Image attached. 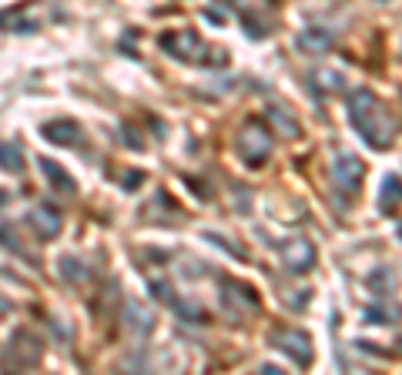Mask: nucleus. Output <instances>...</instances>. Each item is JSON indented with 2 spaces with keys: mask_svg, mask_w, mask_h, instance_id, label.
Returning <instances> with one entry per match:
<instances>
[{
  "mask_svg": "<svg viewBox=\"0 0 402 375\" xmlns=\"http://www.w3.org/2000/svg\"><path fill=\"white\" fill-rule=\"evenodd\" d=\"M61 275L71 278V282H81V278H84V271H81V265L74 258H61Z\"/></svg>",
  "mask_w": 402,
  "mask_h": 375,
  "instance_id": "16",
  "label": "nucleus"
},
{
  "mask_svg": "<svg viewBox=\"0 0 402 375\" xmlns=\"http://www.w3.org/2000/svg\"><path fill=\"white\" fill-rule=\"evenodd\" d=\"M328 44H332V30L325 27H315L312 24L302 37H298V47H305V50H312V54H319V50H328Z\"/></svg>",
  "mask_w": 402,
  "mask_h": 375,
  "instance_id": "9",
  "label": "nucleus"
},
{
  "mask_svg": "<svg viewBox=\"0 0 402 375\" xmlns=\"http://www.w3.org/2000/svg\"><path fill=\"white\" fill-rule=\"evenodd\" d=\"M41 171H44L47 178H50V188H57V191H74V178L64 171L61 165H54V161H47V158H41Z\"/></svg>",
  "mask_w": 402,
  "mask_h": 375,
  "instance_id": "10",
  "label": "nucleus"
},
{
  "mask_svg": "<svg viewBox=\"0 0 402 375\" xmlns=\"http://www.w3.org/2000/svg\"><path fill=\"white\" fill-rule=\"evenodd\" d=\"M127 325L134 332H151V312H144L138 301H127Z\"/></svg>",
  "mask_w": 402,
  "mask_h": 375,
  "instance_id": "11",
  "label": "nucleus"
},
{
  "mask_svg": "<svg viewBox=\"0 0 402 375\" xmlns=\"http://www.w3.org/2000/svg\"><path fill=\"white\" fill-rule=\"evenodd\" d=\"M141 178H144V175H141V171H131V175H127V178H124V181H127V184H124V188H127V191H134V188H138V181Z\"/></svg>",
  "mask_w": 402,
  "mask_h": 375,
  "instance_id": "18",
  "label": "nucleus"
},
{
  "mask_svg": "<svg viewBox=\"0 0 402 375\" xmlns=\"http://www.w3.org/2000/svg\"><path fill=\"white\" fill-rule=\"evenodd\" d=\"M161 44L168 47V54H171V57H178V60H201V57H205V47H201V41L191 34V30L178 34V37L165 34V37H161Z\"/></svg>",
  "mask_w": 402,
  "mask_h": 375,
  "instance_id": "6",
  "label": "nucleus"
},
{
  "mask_svg": "<svg viewBox=\"0 0 402 375\" xmlns=\"http://www.w3.org/2000/svg\"><path fill=\"white\" fill-rule=\"evenodd\" d=\"M319 84L328 90H335V88H342V74L339 71H319Z\"/></svg>",
  "mask_w": 402,
  "mask_h": 375,
  "instance_id": "17",
  "label": "nucleus"
},
{
  "mask_svg": "<svg viewBox=\"0 0 402 375\" xmlns=\"http://www.w3.org/2000/svg\"><path fill=\"white\" fill-rule=\"evenodd\" d=\"M235 148H238V154L245 158V165H262L265 158L272 154V137H268V131H265V128H258V124H248V128H242V131H238Z\"/></svg>",
  "mask_w": 402,
  "mask_h": 375,
  "instance_id": "2",
  "label": "nucleus"
},
{
  "mask_svg": "<svg viewBox=\"0 0 402 375\" xmlns=\"http://www.w3.org/2000/svg\"><path fill=\"white\" fill-rule=\"evenodd\" d=\"M272 342H275V348L285 352L295 365H309V362H312V342H309V335H305V332H298V329L275 332V335H272Z\"/></svg>",
  "mask_w": 402,
  "mask_h": 375,
  "instance_id": "3",
  "label": "nucleus"
},
{
  "mask_svg": "<svg viewBox=\"0 0 402 375\" xmlns=\"http://www.w3.org/2000/svg\"><path fill=\"white\" fill-rule=\"evenodd\" d=\"M0 168H4V171H14V175L24 168L20 151H17V144H11V141H0Z\"/></svg>",
  "mask_w": 402,
  "mask_h": 375,
  "instance_id": "12",
  "label": "nucleus"
},
{
  "mask_svg": "<svg viewBox=\"0 0 402 375\" xmlns=\"http://www.w3.org/2000/svg\"><path fill=\"white\" fill-rule=\"evenodd\" d=\"M402 201V184H399V178H386V188H382V205H386L389 211L396 208Z\"/></svg>",
  "mask_w": 402,
  "mask_h": 375,
  "instance_id": "13",
  "label": "nucleus"
},
{
  "mask_svg": "<svg viewBox=\"0 0 402 375\" xmlns=\"http://www.w3.org/2000/svg\"><path fill=\"white\" fill-rule=\"evenodd\" d=\"M312 261H315V245L309 238H295L282 248V265H285V271H292V275L309 271Z\"/></svg>",
  "mask_w": 402,
  "mask_h": 375,
  "instance_id": "5",
  "label": "nucleus"
},
{
  "mask_svg": "<svg viewBox=\"0 0 402 375\" xmlns=\"http://www.w3.org/2000/svg\"><path fill=\"white\" fill-rule=\"evenodd\" d=\"M31 225L41 238H57L61 235V211L50 208V205H34L31 208Z\"/></svg>",
  "mask_w": 402,
  "mask_h": 375,
  "instance_id": "7",
  "label": "nucleus"
},
{
  "mask_svg": "<svg viewBox=\"0 0 402 375\" xmlns=\"http://www.w3.org/2000/svg\"><path fill=\"white\" fill-rule=\"evenodd\" d=\"M332 178H335V184H339L345 195L359 191V184H362V161L352 158L349 151L335 154V161H332Z\"/></svg>",
  "mask_w": 402,
  "mask_h": 375,
  "instance_id": "4",
  "label": "nucleus"
},
{
  "mask_svg": "<svg viewBox=\"0 0 402 375\" xmlns=\"http://www.w3.org/2000/svg\"><path fill=\"white\" fill-rule=\"evenodd\" d=\"M41 135H44L50 144H61V148H71V144L81 141V131L74 121H50V124H44Z\"/></svg>",
  "mask_w": 402,
  "mask_h": 375,
  "instance_id": "8",
  "label": "nucleus"
},
{
  "mask_svg": "<svg viewBox=\"0 0 402 375\" xmlns=\"http://www.w3.org/2000/svg\"><path fill=\"white\" fill-rule=\"evenodd\" d=\"M174 312L185 318V322H205V312L198 305H188V301H174Z\"/></svg>",
  "mask_w": 402,
  "mask_h": 375,
  "instance_id": "15",
  "label": "nucleus"
},
{
  "mask_svg": "<svg viewBox=\"0 0 402 375\" xmlns=\"http://www.w3.org/2000/svg\"><path fill=\"white\" fill-rule=\"evenodd\" d=\"M268 114H272V121H275V124H285V135H292V137L298 135V121H295L289 111H282V107H272Z\"/></svg>",
  "mask_w": 402,
  "mask_h": 375,
  "instance_id": "14",
  "label": "nucleus"
},
{
  "mask_svg": "<svg viewBox=\"0 0 402 375\" xmlns=\"http://www.w3.org/2000/svg\"><path fill=\"white\" fill-rule=\"evenodd\" d=\"M349 111H352L359 135L366 137L372 148H386L389 141H392V121H389L386 107L379 104L369 90H356L349 97Z\"/></svg>",
  "mask_w": 402,
  "mask_h": 375,
  "instance_id": "1",
  "label": "nucleus"
}]
</instances>
